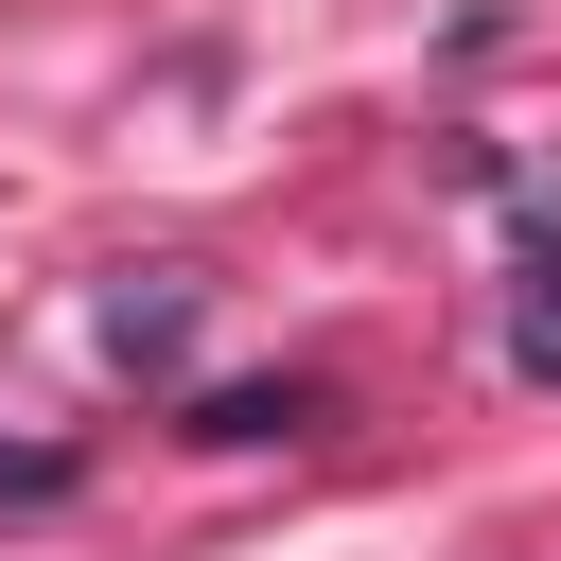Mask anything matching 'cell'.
<instances>
[{
  "instance_id": "obj_1",
  "label": "cell",
  "mask_w": 561,
  "mask_h": 561,
  "mask_svg": "<svg viewBox=\"0 0 561 561\" xmlns=\"http://www.w3.org/2000/svg\"><path fill=\"white\" fill-rule=\"evenodd\" d=\"M316 421H333V386H316V368H280V386H210V403H193V438H210V456H263V438H316Z\"/></svg>"
},
{
  "instance_id": "obj_2",
  "label": "cell",
  "mask_w": 561,
  "mask_h": 561,
  "mask_svg": "<svg viewBox=\"0 0 561 561\" xmlns=\"http://www.w3.org/2000/svg\"><path fill=\"white\" fill-rule=\"evenodd\" d=\"M105 351H123V368H175V351H193V280H175V263H140V280L105 298Z\"/></svg>"
},
{
  "instance_id": "obj_3",
  "label": "cell",
  "mask_w": 561,
  "mask_h": 561,
  "mask_svg": "<svg viewBox=\"0 0 561 561\" xmlns=\"http://www.w3.org/2000/svg\"><path fill=\"white\" fill-rule=\"evenodd\" d=\"M508 368L561 386V228H526V298H508Z\"/></svg>"
},
{
  "instance_id": "obj_4",
  "label": "cell",
  "mask_w": 561,
  "mask_h": 561,
  "mask_svg": "<svg viewBox=\"0 0 561 561\" xmlns=\"http://www.w3.org/2000/svg\"><path fill=\"white\" fill-rule=\"evenodd\" d=\"M53 491H70V456L53 438H0V508H53Z\"/></svg>"
}]
</instances>
